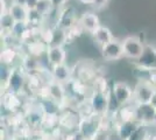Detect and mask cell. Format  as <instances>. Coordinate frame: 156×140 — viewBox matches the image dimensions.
<instances>
[{
    "label": "cell",
    "mask_w": 156,
    "mask_h": 140,
    "mask_svg": "<svg viewBox=\"0 0 156 140\" xmlns=\"http://www.w3.org/2000/svg\"><path fill=\"white\" fill-rule=\"evenodd\" d=\"M122 42V48H124V56L129 59V60H139L142 56L146 45L143 41L136 36V35H129L125 38Z\"/></svg>",
    "instance_id": "cell-1"
},
{
    "label": "cell",
    "mask_w": 156,
    "mask_h": 140,
    "mask_svg": "<svg viewBox=\"0 0 156 140\" xmlns=\"http://www.w3.org/2000/svg\"><path fill=\"white\" fill-rule=\"evenodd\" d=\"M156 92V87L151 83L139 82L134 88V103L136 105L151 104L153 97Z\"/></svg>",
    "instance_id": "cell-2"
},
{
    "label": "cell",
    "mask_w": 156,
    "mask_h": 140,
    "mask_svg": "<svg viewBox=\"0 0 156 140\" xmlns=\"http://www.w3.org/2000/svg\"><path fill=\"white\" fill-rule=\"evenodd\" d=\"M111 92L113 93L120 106L130 104L134 100V89H132L126 82H115L111 88Z\"/></svg>",
    "instance_id": "cell-3"
},
{
    "label": "cell",
    "mask_w": 156,
    "mask_h": 140,
    "mask_svg": "<svg viewBox=\"0 0 156 140\" xmlns=\"http://www.w3.org/2000/svg\"><path fill=\"white\" fill-rule=\"evenodd\" d=\"M108 93L110 92L106 93L103 91H98V90L92 91L90 96V107L93 113L101 114L108 111V102H110Z\"/></svg>",
    "instance_id": "cell-4"
},
{
    "label": "cell",
    "mask_w": 156,
    "mask_h": 140,
    "mask_svg": "<svg viewBox=\"0 0 156 140\" xmlns=\"http://www.w3.org/2000/svg\"><path fill=\"white\" fill-rule=\"evenodd\" d=\"M100 53L106 61H119L121 57H124L122 42L114 39L110 43L100 47Z\"/></svg>",
    "instance_id": "cell-5"
},
{
    "label": "cell",
    "mask_w": 156,
    "mask_h": 140,
    "mask_svg": "<svg viewBox=\"0 0 156 140\" xmlns=\"http://www.w3.org/2000/svg\"><path fill=\"white\" fill-rule=\"evenodd\" d=\"M79 26L82 27L83 31L91 33L93 35L94 32L101 26V23H100V19L96 12L86 11L79 18Z\"/></svg>",
    "instance_id": "cell-6"
},
{
    "label": "cell",
    "mask_w": 156,
    "mask_h": 140,
    "mask_svg": "<svg viewBox=\"0 0 156 140\" xmlns=\"http://www.w3.org/2000/svg\"><path fill=\"white\" fill-rule=\"evenodd\" d=\"M46 55L47 61L51 67L63 64L66 61V50L63 46H48L46 49Z\"/></svg>",
    "instance_id": "cell-7"
},
{
    "label": "cell",
    "mask_w": 156,
    "mask_h": 140,
    "mask_svg": "<svg viewBox=\"0 0 156 140\" xmlns=\"http://www.w3.org/2000/svg\"><path fill=\"white\" fill-rule=\"evenodd\" d=\"M156 109L151 104H141L136 105V121L147 125V124H154V117H155Z\"/></svg>",
    "instance_id": "cell-8"
},
{
    "label": "cell",
    "mask_w": 156,
    "mask_h": 140,
    "mask_svg": "<svg viewBox=\"0 0 156 140\" xmlns=\"http://www.w3.org/2000/svg\"><path fill=\"white\" fill-rule=\"evenodd\" d=\"M25 83H26L25 75L21 73V70L16 69V68H13L12 74L9 76V80H8L6 84V87L8 88V91L13 93H19L20 91L23 90Z\"/></svg>",
    "instance_id": "cell-9"
},
{
    "label": "cell",
    "mask_w": 156,
    "mask_h": 140,
    "mask_svg": "<svg viewBox=\"0 0 156 140\" xmlns=\"http://www.w3.org/2000/svg\"><path fill=\"white\" fill-rule=\"evenodd\" d=\"M97 123L91 118H83L79 123V133L84 139H91L97 133Z\"/></svg>",
    "instance_id": "cell-10"
},
{
    "label": "cell",
    "mask_w": 156,
    "mask_h": 140,
    "mask_svg": "<svg viewBox=\"0 0 156 140\" xmlns=\"http://www.w3.org/2000/svg\"><path fill=\"white\" fill-rule=\"evenodd\" d=\"M57 23H58L59 29H63V31H70L75 26V15H73L72 8L64 7L63 11H61V14L57 19Z\"/></svg>",
    "instance_id": "cell-11"
},
{
    "label": "cell",
    "mask_w": 156,
    "mask_h": 140,
    "mask_svg": "<svg viewBox=\"0 0 156 140\" xmlns=\"http://www.w3.org/2000/svg\"><path fill=\"white\" fill-rule=\"evenodd\" d=\"M51 75L54 81L63 84V83H65V82H68V81L70 80L71 68L69 67L66 63L54 66V67H51Z\"/></svg>",
    "instance_id": "cell-12"
},
{
    "label": "cell",
    "mask_w": 156,
    "mask_h": 140,
    "mask_svg": "<svg viewBox=\"0 0 156 140\" xmlns=\"http://www.w3.org/2000/svg\"><path fill=\"white\" fill-rule=\"evenodd\" d=\"M140 125L137 121H120L117 127V135L119 140H128L132 133Z\"/></svg>",
    "instance_id": "cell-13"
},
{
    "label": "cell",
    "mask_w": 156,
    "mask_h": 140,
    "mask_svg": "<svg viewBox=\"0 0 156 140\" xmlns=\"http://www.w3.org/2000/svg\"><path fill=\"white\" fill-rule=\"evenodd\" d=\"M93 39L97 42L98 46L103 47L114 40V36H113V33H112V31H111L108 27L101 25V26L99 27L97 31L94 32Z\"/></svg>",
    "instance_id": "cell-14"
},
{
    "label": "cell",
    "mask_w": 156,
    "mask_h": 140,
    "mask_svg": "<svg viewBox=\"0 0 156 140\" xmlns=\"http://www.w3.org/2000/svg\"><path fill=\"white\" fill-rule=\"evenodd\" d=\"M140 66L148 68H156V48L146 46L142 56L137 60Z\"/></svg>",
    "instance_id": "cell-15"
},
{
    "label": "cell",
    "mask_w": 156,
    "mask_h": 140,
    "mask_svg": "<svg viewBox=\"0 0 156 140\" xmlns=\"http://www.w3.org/2000/svg\"><path fill=\"white\" fill-rule=\"evenodd\" d=\"M8 13L16 22H27L28 21V14L29 11L27 9L26 6L18 5V4H9V9Z\"/></svg>",
    "instance_id": "cell-16"
},
{
    "label": "cell",
    "mask_w": 156,
    "mask_h": 140,
    "mask_svg": "<svg viewBox=\"0 0 156 140\" xmlns=\"http://www.w3.org/2000/svg\"><path fill=\"white\" fill-rule=\"evenodd\" d=\"M40 107H41V111L46 116H56L59 111V105L58 103L55 99H52L50 97H47L43 98L40 103Z\"/></svg>",
    "instance_id": "cell-17"
},
{
    "label": "cell",
    "mask_w": 156,
    "mask_h": 140,
    "mask_svg": "<svg viewBox=\"0 0 156 140\" xmlns=\"http://www.w3.org/2000/svg\"><path fill=\"white\" fill-rule=\"evenodd\" d=\"M48 91H49V97L55 99L56 102L63 100L65 97V89L63 88L62 83H58L56 81H52L51 83L48 85Z\"/></svg>",
    "instance_id": "cell-18"
},
{
    "label": "cell",
    "mask_w": 156,
    "mask_h": 140,
    "mask_svg": "<svg viewBox=\"0 0 156 140\" xmlns=\"http://www.w3.org/2000/svg\"><path fill=\"white\" fill-rule=\"evenodd\" d=\"M29 29H30V26L28 25V22H16L15 21L9 34L15 40H23V38L29 32Z\"/></svg>",
    "instance_id": "cell-19"
},
{
    "label": "cell",
    "mask_w": 156,
    "mask_h": 140,
    "mask_svg": "<svg viewBox=\"0 0 156 140\" xmlns=\"http://www.w3.org/2000/svg\"><path fill=\"white\" fill-rule=\"evenodd\" d=\"M121 121H136V104L132 106L129 104L120 107L118 111Z\"/></svg>",
    "instance_id": "cell-20"
},
{
    "label": "cell",
    "mask_w": 156,
    "mask_h": 140,
    "mask_svg": "<svg viewBox=\"0 0 156 140\" xmlns=\"http://www.w3.org/2000/svg\"><path fill=\"white\" fill-rule=\"evenodd\" d=\"M15 59H16V50L13 46H6L1 49V53H0L1 63L7 66H13Z\"/></svg>",
    "instance_id": "cell-21"
},
{
    "label": "cell",
    "mask_w": 156,
    "mask_h": 140,
    "mask_svg": "<svg viewBox=\"0 0 156 140\" xmlns=\"http://www.w3.org/2000/svg\"><path fill=\"white\" fill-rule=\"evenodd\" d=\"M39 66H40L39 61L36 60L34 56H32V55H28L27 57H25V60L22 62V67L28 73L36 71L39 69Z\"/></svg>",
    "instance_id": "cell-22"
},
{
    "label": "cell",
    "mask_w": 156,
    "mask_h": 140,
    "mask_svg": "<svg viewBox=\"0 0 156 140\" xmlns=\"http://www.w3.org/2000/svg\"><path fill=\"white\" fill-rule=\"evenodd\" d=\"M0 23H1V31L7 34L11 32L12 27H13V25L15 23V21H14V19L11 16V14L6 13V14H2V15L0 16Z\"/></svg>",
    "instance_id": "cell-23"
},
{
    "label": "cell",
    "mask_w": 156,
    "mask_h": 140,
    "mask_svg": "<svg viewBox=\"0 0 156 140\" xmlns=\"http://www.w3.org/2000/svg\"><path fill=\"white\" fill-rule=\"evenodd\" d=\"M148 137H149V134H148V131H147L146 125L140 124V125L136 127V130L132 133V135L129 137L128 140H147Z\"/></svg>",
    "instance_id": "cell-24"
},
{
    "label": "cell",
    "mask_w": 156,
    "mask_h": 140,
    "mask_svg": "<svg viewBox=\"0 0 156 140\" xmlns=\"http://www.w3.org/2000/svg\"><path fill=\"white\" fill-rule=\"evenodd\" d=\"M52 9H54V6L51 5L50 0H40L39 5H37V8H36V11H37L43 18L51 13Z\"/></svg>",
    "instance_id": "cell-25"
},
{
    "label": "cell",
    "mask_w": 156,
    "mask_h": 140,
    "mask_svg": "<svg viewBox=\"0 0 156 140\" xmlns=\"http://www.w3.org/2000/svg\"><path fill=\"white\" fill-rule=\"evenodd\" d=\"M43 19V16L41 15V14L36 11V9H34V11H29V14H28V25L34 28L35 26H39L40 23H41V20Z\"/></svg>",
    "instance_id": "cell-26"
},
{
    "label": "cell",
    "mask_w": 156,
    "mask_h": 140,
    "mask_svg": "<svg viewBox=\"0 0 156 140\" xmlns=\"http://www.w3.org/2000/svg\"><path fill=\"white\" fill-rule=\"evenodd\" d=\"M12 70L13 68H11V66H7V64H4L1 63L0 64V80H1V83L6 85L8 80H9V76L12 74Z\"/></svg>",
    "instance_id": "cell-27"
},
{
    "label": "cell",
    "mask_w": 156,
    "mask_h": 140,
    "mask_svg": "<svg viewBox=\"0 0 156 140\" xmlns=\"http://www.w3.org/2000/svg\"><path fill=\"white\" fill-rule=\"evenodd\" d=\"M69 0H50L51 5L54 6V8H64L65 5L68 4Z\"/></svg>",
    "instance_id": "cell-28"
},
{
    "label": "cell",
    "mask_w": 156,
    "mask_h": 140,
    "mask_svg": "<svg viewBox=\"0 0 156 140\" xmlns=\"http://www.w3.org/2000/svg\"><path fill=\"white\" fill-rule=\"evenodd\" d=\"M40 0H27L26 2V7L28 11H34L37 8V5H39Z\"/></svg>",
    "instance_id": "cell-29"
},
{
    "label": "cell",
    "mask_w": 156,
    "mask_h": 140,
    "mask_svg": "<svg viewBox=\"0 0 156 140\" xmlns=\"http://www.w3.org/2000/svg\"><path fill=\"white\" fill-rule=\"evenodd\" d=\"M107 4H108V0H94L93 6L97 9H103L104 7L107 6Z\"/></svg>",
    "instance_id": "cell-30"
},
{
    "label": "cell",
    "mask_w": 156,
    "mask_h": 140,
    "mask_svg": "<svg viewBox=\"0 0 156 140\" xmlns=\"http://www.w3.org/2000/svg\"><path fill=\"white\" fill-rule=\"evenodd\" d=\"M12 4H18V5H22V6H26L27 0H11Z\"/></svg>",
    "instance_id": "cell-31"
},
{
    "label": "cell",
    "mask_w": 156,
    "mask_h": 140,
    "mask_svg": "<svg viewBox=\"0 0 156 140\" xmlns=\"http://www.w3.org/2000/svg\"><path fill=\"white\" fill-rule=\"evenodd\" d=\"M78 1L83 5H93V2H94V0H78Z\"/></svg>",
    "instance_id": "cell-32"
},
{
    "label": "cell",
    "mask_w": 156,
    "mask_h": 140,
    "mask_svg": "<svg viewBox=\"0 0 156 140\" xmlns=\"http://www.w3.org/2000/svg\"><path fill=\"white\" fill-rule=\"evenodd\" d=\"M151 105L156 109V92H155V95H154V97H153V100H151Z\"/></svg>",
    "instance_id": "cell-33"
},
{
    "label": "cell",
    "mask_w": 156,
    "mask_h": 140,
    "mask_svg": "<svg viewBox=\"0 0 156 140\" xmlns=\"http://www.w3.org/2000/svg\"><path fill=\"white\" fill-rule=\"evenodd\" d=\"M147 140H156V135H149Z\"/></svg>",
    "instance_id": "cell-34"
},
{
    "label": "cell",
    "mask_w": 156,
    "mask_h": 140,
    "mask_svg": "<svg viewBox=\"0 0 156 140\" xmlns=\"http://www.w3.org/2000/svg\"><path fill=\"white\" fill-rule=\"evenodd\" d=\"M154 125H156V112H155V117H154Z\"/></svg>",
    "instance_id": "cell-35"
}]
</instances>
